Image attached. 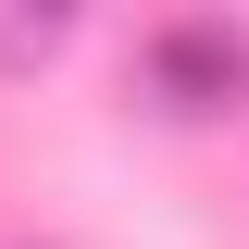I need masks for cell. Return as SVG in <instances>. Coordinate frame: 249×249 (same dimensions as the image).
Returning <instances> with one entry per match:
<instances>
[{
	"label": "cell",
	"mask_w": 249,
	"mask_h": 249,
	"mask_svg": "<svg viewBox=\"0 0 249 249\" xmlns=\"http://www.w3.org/2000/svg\"><path fill=\"white\" fill-rule=\"evenodd\" d=\"M137 75H150L162 112L212 124V112H237V100H249V25H212V13L150 25V37H137Z\"/></svg>",
	"instance_id": "1"
}]
</instances>
